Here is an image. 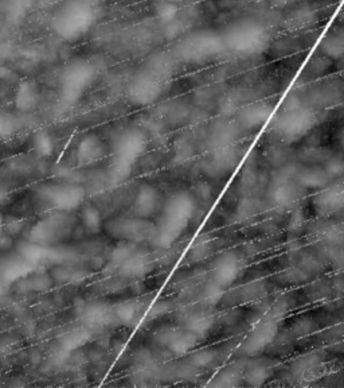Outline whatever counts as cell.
Returning a JSON list of instances; mask_svg holds the SVG:
<instances>
[{
  "label": "cell",
  "mask_w": 344,
  "mask_h": 388,
  "mask_svg": "<svg viewBox=\"0 0 344 388\" xmlns=\"http://www.w3.org/2000/svg\"><path fill=\"white\" fill-rule=\"evenodd\" d=\"M99 14L94 0H65L52 14V33L65 42H77L93 29Z\"/></svg>",
  "instance_id": "obj_1"
},
{
  "label": "cell",
  "mask_w": 344,
  "mask_h": 388,
  "mask_svg": "<svg viewBox=\"0 0 344 388\" xmlns=\"http://www.w3.org/2000/svg\"><path fill=\"white\" fill-rule=\"evenodd\" d=\"M97 77V68L86 58H76L65 65L59 76V99L64 106H76Z\"/></svg>",
  "instance_id": "obj_2"
},
{
  "label": "cell",
  "mask_w": 344,
  "mask_h": 388,
  "mask_svg": "<svg viewBox=\"0 0 344 388\" xmlns=\"http://www.w3.org/2000/svg\"><path fill=\"white\" fill-rule=\"evenodd\" d=\"M224 46L238 55H256L262 53L269 45L266 30L252 20H241L231 25L222 38Z\"/></svg>",
  "instance_id": "obj_3"
},
{
  "label": "cell",
  "mask_w": 344,
  "mask_h": 388,
  "mask_svg": "<svg viewBox=\"0 0 344 388\" xmlns=\"http://www.w3.org/2000/svg\"><path fill=\"white\" fill-rule=\"evenodd\" d=\"M316 123V115L310 109L291 103L275 115L273 131L278 139L292 144L306 138Z\"/></svg>",
  "instance_id": "obj_4"
},
{
  "label": "cell",
  "mask_w": 344,
  "mask_h": 388,
  "mask_svg": "<svg viewBox=\"0 0 344 388\" xmlns=\"http://www.w3.org/2000/svg\"><path fill=\"white\" fill-rule=\"evenodd\" d=\"M164 68L157 61L151 65H147L131 80L127 89L128 100L134 106H150L155 103L164 90Z\"/></svg>",
  "instance_id": "obj_5"
},
{
  "label": "cell",
  "mask_w": 344,
  "mask_h": 388,
  "mask_svg": "<svg viewBox=\"0 0 344 388\" xmlns=\"http://www.w3.org/2000/svg\"><path fill=\"white\" fill-rule=\"evenodd\" d=\"M224 48L222 38L213 32H198L176 46V57L187 64H203L218 57Z\"/></svg>",
  "instance_id": "obj_6"
},
{
  "label": "cell",
  "mask_w": 344,
  "mask_h": 388,
  "mask_svg": "<svg viewBox=\"0 0 344 388\" xmlns=\"http://www.w3.org/2000/svg\"><path fill=\"white\" fill-rule=\"evenodd\" d=\"M281 314V310L275 307V310L266 313L258 321L242 342L241 351L243 354L257 356L275 341L280 328Z\"/></svg>",
  "instance_id": "obj_7"
},
{
  "label": "cell",
  "mask_w": 344,
  "mask_h": 388,
  "mask_svg": "<svg viewBox=\"0 0 344 388\" xmlns=\"http://www.w3.org/2000/svg\"><path fill=\"white\" fill-rule=\"evenodd\" d=\"M105 230L115 239L138 244L143 242H151L155 224L151 223L148 219H141L136 216L119 217L106 223Z\"/></svg>",
  "instance_id": "obj_8"
},
{
  "label": "cell",
  "mask_w": 344,
  "mask_h": 388,
  "mask_svg": "<svg viewBox=\"0 0 344 388\" xmlns=\"http://www.w3.org/2000/svg\"><path fill=\"white\" fill-rule=\"evenodd\" d=\"M38 195L43 202H48L57 211L70 212L83 205L85 200V189L80 185L59 183L45 185L38 190Z\"/></svg>",
  "instance_id": "obj_9"
},
{
  "label": "cell",
  "mask_w": 344,
  "mask_h": 388,
  "mask_svg": "<svg viewBox=\"0 0 344 388\" xmlns=\"http://www.w3.org/2000/svg\"><path fill=\"white\" fill-rule=\"evenodd\" d=\"M281 173L277 174L269 188V200L277 208L288 209L293 207L300 195L301 186L294 179V172L289 165L280 167Z\"/></svg>",
  "instance_id": "obj_10"
},
{
  "label": "cell",
  "mask_w": 344,
  "mask_h": 388,
  "mask_svg": "<svg viewBox=\"0 0 344 388\" xmlns=\"http://www.w3.org/2000/svg\"><path fill=\"white\" fill-rule=\"evenodd\" d=\"M156 342L173 356H186L195 349L199 338L185 326L167 325L160 328L154 335Z\"/></svg>",
  "instance_id": "obj_11"
},
{
  "label": "cell",
  "mask_w": 344,
  "mask_h": 388,
  "mask_svg": "<svg viewBox=\"0 0 344 388\" xmlns=\"http://www.w3.org/2000/svg\"><path fill=\"white\" fill-rule=\"evenodd\" d=\"M69 230L70 223L68 219L61 216H52L38 221L29 232L27 240L39 246L50 247L61 239L64 233H68Z\"/></svg>",
  "instance_id": "obj_12"
},
{
  "label": "cell",
  "mask_w": 344,
  "mask_h": 388,
  "mask_svg": "<svg viewBox=\"0 0 344 388\" xmlns=\"http://www.w3.org/2000/svg\"><path fill=\"white\" fill-rule=\"evenodd\" d=\"M147 144V135L141 130H124L115 141V157L135 163L145 153Z\"/></svg>",
  "instance_id": "obj_13"
},
{
  "label": "cell",
  "mask_w": 344,
  "mask_h": 388,
  "mask_svg": "<svg viewBox=\"0 0 344 388\" xmlns=\"http://www.w3.org/2000/svg\"><path fill=\"white\" fill-rule=\"evenodd\" d=\"M240 159H241V151L231 143L217 146L205 165V170L208 176L214 178L227 176L229 173L234 172V169L240 163Z\"/></svg>",
  "instance_id": "obj_14"
},
{
  "label": "cell",
  "mask_w": 344,
  "mask_h": 388,
  "mask_svg": "<svg viewBox=\"0 0 344 388\" xmlns=\"http://www.w3.org/2000/svg\"><path fill=\"white\" fill-rule=\"evenodd\" d=\"M241 272V258L236 252L227 251L215 259L211 270V281L224 290L238 279Z\"/></svg>",
  "instance_id": "obj_15"
},
{
  "label": "cell",
  "mask_w": 344,
  "mask_h": 388,
  "mask_svg": "<svg viewBox=\"0 0 344 388\" xmlns=\"http://www.w3.org/2000/svg\"><path fill=\"white\" fill-rule=\"evenodd\" d=\"M275 108L268 102H255L241 106L237 112V123L245 130H256L262 127L272 116Z\"/></svg>",
  "instance_id": "obj_16"
},
{
  "label": "cell",
  "mask_w": 344,
  "mask_h": 388,
  "mask_svg": "<svg viewBox=\"0 0 344 388\" xmlns=\"http://www.w3.org/2000/svg\"><path fill=\"white\" fill-rule=\"evenodd\" d=\"M162 207H163V200L160 192L150 183H143L138 188L131 212L136 217L150 219L159 212Z\"/></svg>",
  "instance_id": "obj_17"
},
{
  "label": "cell",
  "mask_w": 344,
  "mask_h": 388,
  "mask_svg": "<svg viewBox=\"0 0 344 388\" xmlns=\"http://www.w3.org/2000/svg\"><path fill=\"white\" fill-rule=\"evenodd\" d=\"M195 200L189 192H178L167 198L162 207V214L170 216L172 219L185 221L189 224L195 212Z\"/></svg>",
  "instance_id": "obj_18"
},
{
  "label": "cell",
  "mask_w": 344,
  "mask_h": 388,
  "mask_svg": "<svg viewBox=\"0 0 344 388\" xmlns=\"http://www.w3.org/2000/svg\"><path fill=\"white\" fill-rule=\"evenodd\" d=\"M316 211L326 216L344 209V182L328 185L315 197Z\"/></svg>",
  "instance_id": "obj_19"
},
{
  "label": "cell",
  "mask_w": 344,
  "mask_h": 388,
  "mask_svg": "<svg viewBox=\"0 0 344 388\" xmlns=\"http://www.w3.org/2000/svg\"><path fill=\"white\" fill-rule=\"evenodd\" d=\"M105 157V144L100 137L89 134L77 146L76 159L80 166H90Z\"/></svg>",
  "instance_id": "obj_20"
},
{
  "label": "cell",
  "mask_w": 344,
  "mask_h": 388,
  "mask_svg": "<svg viewBox=\"0 0 344 388\" xmlns=\"http://www.w3.org/2000/svg\"><path fill=\"white\" fill-rule=\"evenodd\" d=\"M81 314L85 322L92 326H97V328L110 326L115 322H119L116 317V313H115V309L103 302L85 303L81 310Z\"/></svg>",
  "instance_id": "obj_21"
},
{
  "label": "cell",
  "mask_w": 344,
  "mask_h": 388,
  "mask_svg": "<svg viewBox=\"0 0 344 388\" xmlns=\"http://www.w3.org/2000/svg\"><path fill=\"white\" fill-rule=\"evenodd\" d=\"M117 321L127 326H136L148 313L147 302L141 300H122L115 307Z\"/></svg>",
  "instance_id": "obj_22"
},
{
  "label": "cell",
  "mask_w": 344,
  "mask_h": 388,
  "mask_svg": "<svg viewBox=\"0 0 344 388\" xmlns=\"http://www.w3.org/2000/svg\"><path fill=\"white\" fill-rule=\"evenodd\" d=\"M152 268V258L144 249L136 248L129 258L117 268L121 275L127 278H141L147 275Z\"/></svg>",
  "instance_id": "obj_23"
},
{
  "label": "cell",
  "mask_w": 344,
  "mask_h": 388,
  "mask_svg": "<svg viewBox=\"0 0 344 388\" xmlns=\"http://www.w3.org/2000/svg\"><path fill=\"white\" fill-rule=\"evenodd\" d=\"M296 182L306 189H324L332 181L324 167L322 166H310L303 169H296L294 172Z\"/></svg>",
  "instance_id": "obj_24"
},
{
  "label": "cell",
  "mask_w": 344,
  "mask_h": 388,
  "mask_svg": "<svg viewBox=\"0 0 344 388\" xmlns=\"http://www.w3.org/2000/svg\"><path fill=\"white\" fill-rule=\"evenodd\" d=\"M182 326H185L199 340L205 338L214 326V317L206 312H189L182 318Z\"/></svg>",
  "instance_id": "obj_25"
},
{
  "label": "cell",
  "mask_w": 344,
  "mask_h": 388,
  "mask_svg": "<svg viewBox=\"0 0 344 388\" xmlns=\"http://www.w3.org/2000/svg\"><path fill=\"white\" fill-rule=\"evenodd\" d=\"M39 103V89L33 80H24L19 84L15 93V106L22 112L34 111Z\"/></svg>",
  "instance_id": "obj_26"
},
{
  "label": "cell",
  "mask_w": 344,
  "mask_h": 388,
  "mask_svg": "<svg viewBox=\"0 0 344 388\" xmlns=\"http://www.w3.org/2000/svg\"><path fill=\"white\" fill-rule=\"evenodd\" d=\"M320 50L327 58L341 60L344 57V29L331 30L323 36Z\"/></svg>",
  "instance_id": "obj_27"
},
{
  "label": "cell",
  "mask_w": 344,
  "mask_h": 388,
  "mask_svg": "<svg viewBox=\"0 0 344 388\" xmlns=\"http://www.w3.org/2000/svg\"><path fill=\"white\" fill-rule=\"evenodd\" d=\"M17 252H19L20 258H23L24 261H27L31 265L52 259V252L49 249V247L35 244L30 240L19 242L17 243Z\"/></svg>",
  "instance_id": "obj_28"
},
{
  "label": "cell",
  "mask_w": 344,
  "mask_h": 388,
  "mask_svg": "<svg viewBox=\"0 0 344 388\" xmlns=\"http://www.w3.org/2000/svg\"><path fill=\"white\" fill-rule=\"evenodd\" d=\"M272 373V364L269 360H256L245 370L243 379L250 386H262Z\"/></svg>",
  "instance_id": "obj_29"
},
{
  "label": "cell",
  "mask_w": 344,
  "mask_h": 388,
  "mask_svg": "<svg viewBox=\"0 0 344 388\" xmlns=\"http://www.w3.org/2000/svg\"><path fill=\"white\" fill-rule=\"evenodd\" d=\"M90 337H92L90 331L86 329L84 326L71 329L69 332H66L65 335H61V338H59L61 349L65 351V352L74 351V349L85 345L86 342L90 340Z\"/></svg>",
  "instance_id": "obj_30"
},
{
  "label": "cell",
  "mask_w": 344,
  "mask_h": 388,
  "mask_svg": "<svg viewBox=\"0 0 344 388\" xmlns=\"http://www.w3.org/2000/svg\"><path fill=\"white\" fill-rule=\"evenodd\" d=\"M322 367V357L319 354H307L294 361L292 372L294 376L307 379Z\"/></svg>",
  "instance_id": "obj_31"
},
{
  "label": "cell",
  "mask_w": 344,
  "mask_h": 388,
  "mask_svg": "<svg viewBox=\"0 0 344 388\" xmlns=\"http://www.w3.org/2000/svg\"><path fill=\"white\" fill-rule=\"evenodd\" d=\"M81 220L86 232L90 235H96L103 228L101 213L93 205H89V204L84 205L81 212Z\"/></svg>",
  "instance_id": "obj_32"
},
{
  "label": "cell",
  "mask_w": 344,
  "mask_h": 388,
  "mask_svg": "<svg viewBox=\"0 0 344 388\" xmlns=\"http://www.w3.org/2000/svg\"><path fill=\"white\" fill-rule=\"evenodd\" d=\"M261 211H262V207L257 198L246 197L242 200L237 208V217L242 223H250L257 219Z\"/></svg>",
  "instance_id": "obj_33"
},
{
  "label": "cell",
  "mask_w": 344,
  "mask_h": 388,
  "mask_svg": "<svg viewBox=\"0 0 344 388\" xmlns=\"http://www.w3.org/2000/svg\"><path fill=\"white\" fill-rule=\"evenodd\" d=\"M135 163H131L128 160L124 159L116 158L113 157L110 167H109V178L112 182L115 183H120L127 181L131 174H132V169H134Z\"/></svg>",
  "instance_id": "obj_34"
},
{
  "label": "cell",
  "mask_w": 344,
  "mask_h": 388,
  "mask_svg": "<svg viewBox=\"0 0 344 388\" xmlns=\"http://www.w3.org/2000/svg\"><path fill=\"white\" fill-rule=\"evenodd\" d=\"M136 248H138V243L121 240L120 243L115 247V249H113L112 254H110L109 265H110L113 270H117V268L129 258V255H131Z\"/></svg>",
  "instance_id": "obj_35"
},
{
  "label": "cell",
  "mask_w": 344,
  "mask_h": 388,
  "mask_svg": "<svg viewBox=\"0 0 344 388\" xmlns=\"http://www.w3.org/2000/svg\"><path fill=\"white\" fill-rule=\"evenodd\" d=\"M87 275L83 268L58 267L52 271V278L61 283H78Z\"/></svg>",
  "instance_id": "obj_36"
},
{
  "label": "cell",
  "mask_w": 344,
  "mask_h": 388,
  "mask_svg": "<svg viewBox=\"0 0 344 388\" xmlns=\"http://www.w3.org/2000/svg\"><path fill=\"white\" fill-rule=\"evenodd\" d=\"M33 146H34L35 151L41 157H50L54 153V148H55V144H54L50 134L46 132V131L35 132L34 138H33Z\"/></svg>",
  "instance_id": "obj_37"
},
{
  "label": "cell",
  "mask_w": 344,
  "mask_h": 388,
  "mask_svg": "<svg viewBox=\"0 0 344 388\" xmlns=\"http://www.w3.org/2000/svg\"><path fill=\"white\" fill-rule=\"evenodd\" d=\"M313 19H315V15L310 8H300L289 15L287 23H288L289 29L300 30V29H306L312 25Z\"/></svg>",
  "instance_id": "obj_38"
},
{
  "label": "cell",
  "mask_w": 344,
  "mask_h": 388,
  "mask_svg": "<svg viewBox=\"0 0 344 388\" xmlns=\"http://www.w3.org/2000/svg\"><path fill=\"white\" fill-rule=\"evenodd\" d=\"M323 167L331 179L342 178L344 176V158L342 155H329Z\"/></svg>",
  "instance_id": "obj_39"
},
{
  "label": "cell",
  "mask_w": 344,
  "mask_h": 388,
  "mask_svg": "<svg viewBox=\"0 0 344 388\" xmlns=\"http://www.w3.org/2000/svg\"><path fill=\"white\" fill-rule=\"evenodd\" d=\"M217 359V353L213 349H201L191 354V363L198 368H207L210 367Z\"/></svg>",
  "instance_id": "obj_40"
},
{
  "label": "cell",
  "mask_w": 344,
  "mask_h": 388,
  "mask_svg": "<svg viewBox=\"0 0 344 388\" xmlns=\"http://www.w3.org/2000/svg\"><path fill=\"white\" fill-rule=\"evenodd\" d=\"M178 13H179L178 4H175L173 1L164 0L157 7L159 18L162 19V22H164V23H171V22H173L176 19V17H178Z\"/></svg>",
  "instance_id": "obj_41"
},
{
  "label": "cell",
  "mask_w": 344,
  "mask_h": 388,
  "mask_svg": "<svg viewBox=\"0 0 344 388\" xmlns=\"http://www.w3.org/2000/svg\"><path fill=\"white\" fill-rule=\"evenodd\" d=\"M210 247H211V244H210L208 239H205V237L198 239L191 247L189 256L192 258V261H202L210 254V249H211Z\"/></svg>",
  "instance_id": "obj_42"
},
{
  "label": "cell",
  "mask_w": 344,
  "mask_h": 388,
  "mask_svg": "<svg viewBox=\"0 0 344 388\" xmlns=\"http://www.w3.org/2000/svg\"><path fill=\"white\" fill-rule=\"evenodd\" d=\"M22 230H23V221H22V219H19L17 216H11V214L4 216L3 230H4L6 235L14 237V236H17L22 232Z\"/></svg>",
  "instance_id": "obj_43"
},
{
  "label": "cell",
  "mask_w": 344,
  "mask_h": 388,
  "mask_svg": "<svg viewBox=\"0 0 344 388\" xmlns=\"http://www.w3.org/2000/svg\"><path fill=\"white\" fill-rule=\"evenodd\" d=\"M31 1L30 0H10L7 13L10 14L11 18H20L23 14L29 13Z\"/></svg>",
  "instance_id": "obj_44"
},
{
  "label": "cell",
  "mask_w": 344,
  "mask_h": 388,
  "mask_svg": "<svg viewBox=\"0 0 344 388\" xmlns=\"http://www.w3.org/2000/svg\"><path fill=\"white\" fill-rule=\"evenodd\" d=\"M17 130V120L14 116L0 112V138L11 135Z\"/></svg>",
  "instance_id": "obj_45"
},
{
  "label": "cell",
  "mask_w": 344,
  "mask_h": 388,
  "mask_svg": "<svg viewBox=\"0 0 344 388\" xmlns=\"http://www.w3.org/2000/svg\"><path fill=\"white\" fill-rule=\"evenodd\" d=\"M262 291H265V287L261 283H250L242 289L241 297L246 300H258L264 294Z\"/></svg>",
  "instance_id": "obj_46"
},
{
  "label": "cell",
  "mask_w": 344,
  "mask_h": 388,
  "mask_svg": "<svg viewBox=\"0 0 344 388\" xmlns=\"http://www.w3.org/2000/svg\"><path fill=\"white\" fill-rule=\"evenodd\" d=\"M240 379V373H237L236 368H229L224 370L218 377H217V386H236Z\"/></svg>",
  "instance_id": "obj_47"
},
{
  "label": "cell",
  "mask_w": 344,
  "mask_h": 388,
  "mask_svg": "<svg viewBox=\"0 0 344 388\" xmlns=\"http://www.w3.org/2000/svg\"><path fill=\"white\" fill-rule=\"evenodd\" d=\"M11 247H13V237L6 233H1L0 235V251H7Z\"/></svg>",
  "instance_id": "obj_48"
},
{
  "label": "cell",
  "mask_w": 344,
  "mask_h": 388,
  "mask_svg": "<svg viewBox=\"0 0 344 388\" xmlns=\"http://www.w3.org/2000/svg\"><path fill=\"white\" fill-rule=\"evenodd\" d=\"M198 193L202 197V198H206L211 193V189L207 186L206 183H201L198 186Z\"/></svg>",
  "instance_id": "obj_49"
},
{
  "label": "cell",
  "mask_w": 344,
  "mask_h": 388,
  "mask_svg": "<svg viewBox=\"0 0 344 388\" xmlns=\"http://www.w3.org/2000/svg\"><path fill=\"white\" fill-rule=\"evenodd\" d=\"M280 6H288V4H292L296 0H275Z\"/></svg>",
  "instance_id": "obj_50"
},
{
  "label": "cell",
  "mask_w": 344,
  "mask_h": 388,
  "mask_svg": "<svg viewBox=\"0 0 344 388\" xmlns=\"http://www.w3.org/2000/svg\"><path fill=\"white\" fill-rule=\"evenodd\" d=\"M339 143H341V147L344 150V127L339 132Z\"/></svg>",
  "instance_id": "obj_51"
},
{
  "label": "cell",
  "mask_w": 344,
  "mask_h": 388,
  "mask_svg": "<svg viewBox=\"0 0 344 388\" xmlns=\"http://www.w3.org/2000/svg\"><path fill=\"white\" fill-rule=\"evenodd\" d=\"M3 223H4V216L0 214V235L4 233V230H3Z\"/></svg>",
  "instance_id": "obj_52"
}]
</instances>
